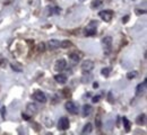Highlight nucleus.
Masks as SVG:
<instances>
[{
	"label": "nucleus",
	"instance_id": "nucleus-1",
	"mask_svg": "<svg viewBox=\"0 0 147 135\" xmlns=\"http://www.w3.org/2000/svg\"><path fill=\"white\" fill-rule=\"evenodd\" d=\"M65 108H66V109L69 112V114H71V115H77L78 112H79L78 106H77L74 101H67L66 105H65Z\"/></svg>",
	"mask_w": 147,
	"mask_h": 135
},
{
	"label": "nucleus",
	"instance_id": "nucleus-2",
	"mask_svg": "<svg viewBox=\"0 0 147 135\" xmlns=\"http://www.w3.org/2000/svg\"><path fill=\"white\" fill-rule=\"evenodd\" d=\"M69 126H70V122H69L68 117H61L59 119V122H58V128L60 131H66V130L69 128Z\"/></svg>",
	"mask_w": 147,
	"mask_h": 135
},
{
	"label": "nucleus",
	"instance_id": "nucleus-3",
	"mask_svg": "<svg viewBox=\"0 0 147 135\" xmlns=\"http://www.w3.org/2000/svg\"><path fill=\"white\" fill-rule=\"evenodd\" d=\"M32 98H33L34 100L38 101V102H42V104H44V102L47 101V96H45V94H44L43 91H41V90H36V91L32 95Z\"/></svg>",
	"mask_w": 147,
	"mask_h": 135
},
{
	"label": "nucleus",
	"instance_id": "nucleus-4",
	"mask_svg": "<svg viewBox=\"0 0 147 135\" xmlns=\"http://www.w3.org/2000/svg\"><path fill=\"white\" fill-rule=\"evenodd\" d=\"M98 16L103 20H105V21H110V20L112 19V16H113V11L105 9V10L100 11V13H98Z\"/></svg>",
	"mask_w": 147,
	"mask_h": 135
},
{
	"label": "nucleus",
	"instance_id": "nucleus-5",
	"mask_svg": "<svg viewBox=\"0 0 147 135\" xmlns=\"http://www.w3.org/2000/svg\"><path fill=\"white\" fill-rule=\"evenodd\" d=\"M103 44H104V49H105V53L108 54L112 49V37L111 36H105L103 39Z\"/></svg>",
	"mask_w": 147,
	"mask_h": 135
},
{
	"label": "nucleus",
	"instance_id": "nucleus-6",
	"mask_svg": "<svg viewBox=\"0 0 147 135\" xmlns=\"http://www.w3.org/2000/svg\"><path fill=\"white\" fill-rule=\"evenodd\" d=\"M94 68V63H93L92 61H90V60H87V61H85L83 64H82V70L86 73V72H90V71H92V69Z\"/></svg>",
	"mask_w": 147,
	"mask_h": 135
},
{
	"label": "nucleus",
	"instance_id": "nucleus-7",
	"mask_svg": "<svg viewBox=\"0 0 147 135\" xmlns=\"http://www.w3.org/2000/svg\"><path fill=\"white\" fill-rule=\"evenodd\" d=\"M66 65H67V63H66V61L65 60H58L57 61V63H55V71H58V72H61L65 68H66Z\"/></svg>",
	"mask_w": 147,
	"mask_h": 135
},
{
	"label": "nucleus",
	"instance_id": "nucleus-8",
	"mask_svg": "<svg viewBox=\"0 0 147 135\" xmlns=\"http://www.w3.org/2000/svg\"><path fill=\"white\" fill-rule=\"evenodd\" d=\"M146 84H147V80L145 79L142 83H139L138 86H137V89H136V94L137 95H142L144 91H145V89H146Z\"/></svg>",
	"mask_w": 147,
	"mask_h": 135
},
{
	"label": "nucleus",
	"instance_id": "nucleus-9",
	"mask_svg": "<svg viewBox=\"0 0 147 135\" xmlns=\"http://www.w3.org/2000/svg\"><path fill=\"white\" fill-rule=\"evenodd\" d=\"M55 80L58 83H60V84H65L68 79H67V76H65L62 73H59V74H55Z\"/></svg>",
	"mask_w": 147,
	"mask_h": 135
},
{
	"label": "nucleus",
	"instance_id": "nucleus-10",
	"mask_svg": "<svg viewBox=\"0 0 147 135\" xmlns=\"http://www.w3.org/2000/svg\"><path fill=\"white\" fill-rule=\"evenodd\" d=\"M48 46H49L50 50H57V49L60 47V41H58V39H51V41H49Z\"/></svg>",
	"mask_w": 147,
	"mask_h": 135
},
{
	"label": "nucleus",
	"instance_id": "nucleus-11",
	"mask_svg": "<svg viewBox=\"0 0 147 135\" xmlns=\"http://www.w3.org/2000/svg\"><path fill=\"white\" fill-rule=\"evenodd\" d=\"M92 110H93V108H92V106L91 105H84L83 106V116L84 117H86V116H88V115H91V113H92Z\"/></svg>",
	"mask_w": 147,
	"mask_h": 135
},
{
	"label": "nucleus",
	"instance_id": "nucleus-12",
	"mask_svg": "<svg viewBox=\"0 0 147 135\" xmlns=\"http://www.w3.org/2000/svg\"><path fill=\"white\" fill-rule=\"evenodd\" d=\"M95 34H96V28H95V27H92V26H88L87 29H86V32H85V35H86L87 37H92Z\"/></svg>",
	"mask_w": 147,
	"mask_h": 135
},
{
	"label": "nucleus",
	"instance_id": "nucleus-13",
	"mask_svg": "<svg viewBox=\"0 0 147 135\" xmlns=\"http://www.w3.org/2000/svg\"><path fill=\"white\" fill-rule=\"evenodd\" d=\"M92 131H93L92 124H91V123H87V124L84 126L82 133H83V134H90V133H92Z\"/></svg>",
	"mask_w": 147,
	"mask_h": 135
},
{
	"label": "nucleus",
	"instance_id": "nucleus-14",
	"mask_svg": "<svg viewBox=\"0 0 147 135\" xmlns=\"http://www.w3.org/2000/svg\"><path fill=\"white\" fill-rule=\"evenodd\" d=\"M146 123V115L145 114H142L137 117V124L138 125H145Z\"/></svg>",
	"mask_w": 147,
	"mask_h": 135
},
{
	"label": "nucleus",
	"instance_id": "nucleus-15",
	"mask_svg": "<svg viewBox=\"0 0 147 135\" xmlns=\"http://www.w3.org/2000/svg\"><path fill=\"white\" fill-rule=\"evenodd\" d=\"M122 122H123V126H125L126 131L129 132V131H130V122L128 120V118L123 116V117H122Z\"/></svg>",
	"mask_w": 147,
	"mask_h": 135
},
{
	"label": "nucleus",
	"instance_id": "nucleus-16",
	"mask_svg": "<svg viewBox=\"0 0 147 135\" xmlns=\"http://www.w3.org/2000/svg\"><path fill=\"white\" fill-rule=\"evenodd\" d=\"M69 46H71V42L70 41H62V42H60V47L66 49V47H69Z\"/></svg>",
	"mask_w": 147,
	"mask_h": 135
},
{
	"label": "nucleus",
	"instance_id": "nucleus-17",
	"mask_svg": "<svg viewBox=\"0 0 147 135\" xmlns=\"http://www.w3.org/2000/svg\"><path fill=\"white\" fill-rule=\"evenodd\" d=\"M110 71H111L110 68H104V69H102L101 73H102V76H103V77H109V74H110Z\"/></svg>",
	"mask_w": 147,
	"mask_h": 135
},
{
	"label": "nucleus",
	"instance_id": "nucleus-18",
	"mask_svg": "<svg viewBox=\"0 0 147 135\" xmlns=\"http://www.w3.org/2000/svg\"><path fill=\"white\" fill-rule=\"evenodd\" d=\"M69 58L74 60L75 62H78L79 60H80V55H78L77 53H71V54H69Z\"/></svg>",
	"mask_w": 147,
	"mask_h": 135
},
{
	"label": "nucleus",
	"instance_id": "nucleus-19",
	"mask_svg": "<svg viewBox=\"0 0 147 135\" xmlns=\"http://www.w3.org/2000/svg\"><path fill=\"white\" fill-rule=\"evenodd\" d=\"M101 5H102V1H101V0H96V1H93L91 7H92L93 9H95V8H97V7L101 6Z\"/></svg>",
	"mask_w": 147,
	"mask_h": 135
},
{
	"label": "nucleus",
	"instance_id": "nucleus-20",
	"mask_svg": "<svg viewBox=\"0 0 147 135\" xmlns=\"http://www.w3.org/2000/svg\"><path fill=\"white\" fill-rule=\"evenodd\" d=\"M136 76H137L136 71H132V72H129L128 74H127V78L128 79H134V78H136Z\"/></svg>",
	"mask_w": 147,
	"mask_h": 135
},
{
	"label": "nucleus",
	"instance_id": "nucleus-21",
	"mask_svg": "<svg viewBox=\"0 0 147 135\" xmlns=\"http://www.w3.org/2000/svg\"><path fill=\"white\" fill-rule=\"evenodd\" d=\"M51 9H52L51 10V14H59L61 11V9L59 7H55V8H51Z\"/></svg>",
	"mask_w": 147,
	"mask_h": 135
},
{
	"label": "nucleus",
	"instance_id": "nucleus-22",
	"mask_svg": "<svg viewBox=\"0 0 147 135\" xmlns=\"http://www.w3.org/2000/svg\"><path fill=\"white\" fill-rule=\"evenodd\" d=\"M5 114H6V107H2L1 108V116H2V118H5Z\"/></svg>",
	"mask_w": 147,
	"mask_h": 135
},
{
	"label": "nucleus",
	"instance_id": "nucleus-23",
	"mask_svg": "<svg viewBox=\"0 0 147 135\" xmlns=\"http://www.w3.org/2000/svg\"><path fill=\"white\" fill-rule=\"evenodd\" d=\"M100 100V96H95V97H93V99H92V101L93 102H97Z\"/></svg>",
	"mask_w": 147,
	"mask_h": 135
},
{
	"label": "nucleus",
	"instance_id": "nucleus-24",
	"mask_svg": "<svg viewBox=\"0 0 147 135\" xmlns=\"http://www.w3.org/2000/svg\"><path fill=\"white\" fill-rule=\"evenodd\" d=\"M128 20H129V16H125V17L122 18V23L126 24V23H128Z\"/></svg>",
	"mask_w": 147,
	"mask_h": 135
},
{
	"label": "nucleus",
	"instance_id": "nucleus-25",
	"mask_svg": "<svg viewBox=\"0 0 147 135\" xmlns=\"http://www.w3.org/2000/svg\"><path fill=\"white\" fill-rule=\"evenodd\" d=\"M38 49H40V51H44V43H41L40 46H38Z\"/></svg>",
	"mask_w": 147,
	"mask_h": 135
},
{
	"label": "nucleus",
	"instance_id": "nucleus-26",
	"mask_svg": "<svg viewBox=\"0 0 147 135\" xmlns=\"http://www.w3.org/2000/svg\"><path fill=\"white\" fill-rule=\"evenodd\" d=\"M11 68H13V70H15V71H18V72H22V70L18 69V68H16L15 65H11Z\"/></svg>",
	"mask_w": 147,
	"mask_h": 135
},
{
	"label": "nucleus",
	"instance_id": "nucleus-27",
	"mask_svg": "<svg viewBox=\"0 0 147 135\" xmlns=\"http://www.w3.org/2000/svg\"><path fill=\"white\" fill-rule=\"evenodd\" d=\"M136 13H137V15H142V14H145L146 11L145 10H142V11L140 10H136Z\"/></svg>",
	"mask_w": 147,
	"mask_h": 135
},
{
	"label": "nucleus",
	"instance_id": "nucleus-28",
	"mask_svg": "<svg viewBox=\"0 0 147 135\" xmlns=\"http://www.w3.org/2000/svg\"><path fill=\"white\" fill-rule=\"evenodd\" d=\"M22 116H23V118H24L25 120H28V119H30V117H28L27 115H25V114H23Z\"/></svg>",
	"mask_w": 147,
	"mask_h": 135
},
{
	"label": "nucleus",
	"instance_id": "nucleus-29",
	"mask_svg": "<svg viewBox=\"0 0 147 135\" xmlns=\"http://www.w3.org/2000/svg\"><path fill=\"white\" fill-rule=\"evenodd\" d=\"M97 86H98L97 83H94V84H93V87H94V88H97Z\"/></svg>",
	"mask_w": 147,
	"mask_h": 135
}]
</instances>
